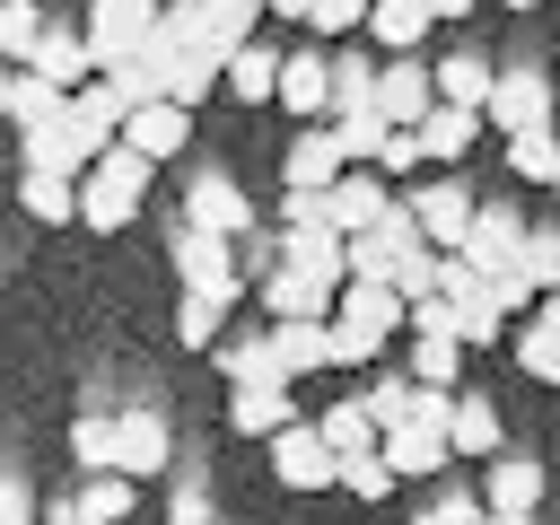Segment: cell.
Wrapping results in <instances>:
<instances>
[{
    "instance_id": "41",
    "label": "cell",
    "mask_w": 560,
    "mask_h": 525,
    "mask_svg": "<svg viewBox=\"0 0 560 525\" xmlns=\"http://www.w3.org/2000/svg\"><path fill=\"white\" fill-rule=\"evenodd\" d=\"M411 525H490V499H472V490H438Z\"/></svg>"
},
{
    "instance_id": "39",
    "label": "cell",
    "mask_w": 560,
    "mask_h": 525,
    "mask_svg": "<svg viewBox=\"0 0 560 525\" xmlns=\"http://www.w3.org/2000/svg\"><path fill=\"white\" fill-rule=\"evenodd\" d=\"M516 271H525V280H534L542 298H560V228H534V236H525V262H516Z\"/></svg>"
},
{
    "instance_id": "5",
    "label": "cell",
    "mask_w": 560,
    "mask_h": 525,
    "mask_svg": "<svg viewBox=\"0 0 560 525\" xmlns=\"http://www.w3.org/2000/svg\"><path fill=\"white\" fill-rule=\"evenodd\" d=\"M341 175H350V158H341V140H332V122H306V131L289 140V158H280V192H306V201H332Z\"/></svg>"
},
{
    "instance_id": "10",
    "label": "cell",
    "mask_w": 560,
    "mask_h": 525,
    "mask_svg": "<svg viewBox=\"0 0 560 525\" xmlns=\"http://www.w3.org/2000/svg\"><path fill=\"white\" fill-rule=\"evenodd\" d=\"M18 166H26V175L88 184V175H96V149H88V140L70 131V114H61V122H44V131H26V140H18Z\"/></svg>"
},
{
    "instance_id": "25",
    "label": "cell",
    "mask_w": 560,
    "mask_h": 525,
    "mask_svg": "<svg viewBox=\"0 0 560 525\" xmlns=\"http://www.w3.org/2000/svg\"><path fill=\"white\" fill-rule=\"evenodd\" d=\"M280 70H289V52L245 44V52L228 61V96H236V105H280Z\"/></svg>"
},
{
    "instance_id": "1",
    "label": "cell",
    "mask_w": 560,
    "mask_h": 525,
    "mask_svg": "<svg viewBox=\"0 0 560 525\" xmlns=\"http://www.w3.org/2000/svg\"><path fill=\"white\" fill-rule=\"evenodd\" d=\"M166 35V0H88V52H96V79H122L158 52Z\"/></svg>"
},
{
    "instance_id": "4",
    "label": "cell",
    "mask_w": 560,
    "mask_h": 525,
    "mask_svg": "<svg viewBox=\"0 0 560 525\" xmlns=\"http://www.w3.org/2000/svg\"><path fill=\"white\" fill-rule=\"evenodd\" d=\"M402 201H411V219H420V236H429L438 254H464V236H472V219H481V192H472V184L438 175V184H411Z\"/></svg>"
},
{
    "instance_id": "16",
    "label": "cell",
    "mask_w": 560,
    "mask_h": 525,
    "mask_svg": "<svg viewBox=\"0 0 560 525\" xmlns=\"http://www.w3.org/2000/svg\"><path fill=\"white\" fill-rule=\"evenodd\" d=\"M429 26H438V9H429V0H376V9H368V44H376L385 61H420Z\"/></svg>"
},
{
    "instance_id": "42",
    "label": "cell",
    "mask_w": 560,
    "mask_h": 525,
    "mask_svg": "<svg viewBox=\"0 0 560 525\" xmlns=\"http://www.w3.org/2000/svg\"><path fill=\"white\" fill-rule=\"evenodd\" d=\"M368 9H376V0H315V18H306V26H315L324 44H341V35H359V26H368Z\"/></svg>"
},
{
    "instance_id": "12",
    "label": "cell",
    "mask_w": 560,
    "mask_h": 525,
    "mask_svg": "<svg viewBox=\"0 0 560 525\" xmlns=\"http://www.w3.org/2000/svg\"><path fill=\"white\" fill-rule=\"evenodd\" d=\"M394 201H402V192H394L376 166H350V175L332 184V201H324V210H332V228H341V236H368V228H385V219H394Z\"/></svg>"
},
{
    "instance_id": "52",
    "label": "cell",
    "mask_w": 560,
    "mask_h": 525,
    "mask_svg": "<svg viewBox=\"0 0 560 525\" xmlns=\"http://www.w3.org/2000/svg\"><path fill=\"white\" fill-rule=\"evenodd\" d=\"M551 201H560V184H551Z\"/></svg>"
},
{
    "instance_id": "18",
    "label": "cell",
    "mask_w": 560,
    "mask_h": 525,
    "mask_svg": "<svg viewBox=\"0 0 560 525\" xmlns=\"http://www.w3.org/2000/svg\"><path fill=\"white\" fill-rule=\"evenodd\" d=\"M490 96H499V61L490 52H438V105L490 114Z\"/></svg>"
},
{
    "instance_id": "13",
    "label": "cell",
    "mask_w": 560,
    "mask_h": 525,
    "mask_svg": "<svg viewBox=\"0 0 560 525\" xmlns=\"http://www.w3.org/2000/svg\"><path fill=\"white\" fill-rule=\"evenodd\" d=\"M332 324H350V332L385 341V332H411V298H402L394 280H350V289H341V306H332Z\"/></svg>"
},
{
    "instance_id": "3",
    "label": "cell",
    "mask_w": 560,
    "mask_h": 525,
    "mask_svg": "<svg viewBox=\"0 0 560 525\" xmlns=\"http://www.w3.org/2000/svg\"><path fill=\"white\" fill-rule=\"evenodd\" d=\"M175 280H184V298H210V306L236 315V298H245L236 236H201V228H184V236H175Z\"/></svg>"
},
{
    "instance_id": "6",
    "label": "cell",
    "mask_w": 560,
    "mask_h": 525,
    "mask_svg": "<svg viewBox=\"0 0 560 525\" xmlns=\"http://www.w3.org/2000/svg\"><path fill=\"white\" fill-rule=\"evenodd\" d=\"M271 481H280V490H298V499L341 481V455L324 446V429H315V420H298V429H280V438H271Z\"/></svg>"
},
{
    "instance_id": "28",
    "label": "cell",
    "mask_w": 560,
    "mask_h": 525,
    "mask_svg": "<svg viewBox=\"0 0 560 525\" xmlns=\"http://www.w3.org/2000/svg\"><path fill=\"white\" fill-rule=\"evenodd\" d=\"M385 464H394L402 481L446 472V464H455V438H446V429H429V420H420V429H394V438H385Z\"/></svg>"
},
{
    "instance_id": "32",
    "label": "cell",
    "mask_w": 560,
    "mask_h": 525,
    "mask_svg": "<svg viewBox=\"0 0 560 525\" xmlns=\"http://www.w3.org/2000/svg\"><path fill=\"white\" fill-rule=\"evenodd\" d=\"M376 79H385V70H368L359 52H332V122L376 114Z\"/></svg>"
},
{
    "instance_id": "35",
    "label": "cell",
    "mask_w": 560,
    "mask_h": 525,
    "mask_svg": "<svg viewBox=\"0 0 560 525\" xmlns=\"http://www.w3.org/2000/svg\"><path fill=\"white\" fill-rule=\"evenodd\" d=\"M508 175L551 192V184H560V131H516V140H508Z\"/></svg>"
},
{
    "instance_id": "23",
    "label": "cell",
    "mask_w": 560,
    "mask_h": 525,
    "mask_svg": "<svg viewBox=\"0 0 560 525\" xmlns=\"http://www.w3.org/2000/svg\"><path fill=\"white\" fill-rule=\"evenodd\" d=\"M315 429H324V446L350 464V455H376L385 446V429H376V411H368V394H350V402H332V411H315Z\"/></svg>"
},
{
    "instance_id": "37",
    "label": "cell",
    "mask_w": 560,
    "mask_h": 525,
    "mask_svg": "<svg viewBox=\"0 0 560 525\" xmlns=\"http://www.w3.org/2000/svg\"><path fill=\"white\" fill-rule=\"evenodd\" d=\"M219 332H228V306H210V298H175V341H184V350H210V359H219V350H228Z\"/></svg>"
},
{
    "instance_id": "34",
    "label": "cell",
    "mask_w": 560,
    "mask_h": 525,
    "mask_svg": "<svg viewBox=\"0 0 560 525\" xmlns=\"http://www.w3.org/2000/svg\"><path fill=\"white\" fill-rule=\"evenodd\" d=\"M131 508H140V481H122V472H88L79 481V516L88 525H122Z\"/></svg>"
},
{
    "instance_id": "47",
    "label": "cell",
    "mask_w": 560,
    "mask_h": 525,
    "mask_svg": "<svg viewBox=\"0 0 560 525\" xmlns=\"http://www.w3.org/2000/svg\"><path fill=\"white\" fill-rule=\"evenodd\" d=\"M262 9H271V18H298V26L315 18V0H262Z\"/></svg>"
},
{
    "instance_id": "7",
    "label": "cell",
    "mask_w": 560,
    "mask_h": 525,
    "mask_svg": "<svg viewBox=\"0 0 560 525\" xmlns=\"http://www.w3.org/2000/svg\"><path fill=\"white\" fill-rule=\"evenodd\" d=\"M490 122L516 140V131H560V96H551V79L534 70V61H516V70H499V96H490Z\"/></svg>"
},
{
    "instance_id": "48",
    "label": "cell",
    "mask_w": 560,
    "mask_h": 525,
    "mask_svg": "<svg viewBox=\"0 0 560 525\" xmlns=\"http://www.w3.org/2000/svg\"><path fill=\"white\" fill-rule=\"evenodd\" d=\"M44 525H88V516H79V499H61V508H44Z\"/></svg>"
},
{
    "instance_id": "17",
    "label": "cell",
    "mask_w": 560,
    "mask_h": 525,
    "mask_svg": "<svg viewBox=\"0 0 560 525\" xmlns=\"http://www.w3.org/2000/svg\"><path fill=\"white\" fill-rule=\"evenodd\" d=\"M262 306H271V324H332V289H315L306 271H289V262H271L262 271Z\"/></svg>"
},
{
    "instance_id": "43",
    "label": "cell",
    "mask_w": 560,
    "mask_h": 525,
    "mask_svg": "<svg viewBox=\"0 0 560 525\" xmlns=\"http://www.w3.org/2000/svg\"><path fill=\"white\" fill-rule=\"evenodd\" d=\"M411 166H429V149H420V131H394V140H385V158H376V175L394 184V175H411Z\"/></svg>"
},
{
    "instance_id": "19",
    "label": "cell",
    "mask_w": 560,
    "mask_h": 525,
    "mask_svg": "<svg viewBox=\"0 0 560 525\" xmlns=\"http://www.w3.org/2000/svg\"><path fill=\"white\" fill-rule=\"evenodd\" d=\"M122 149H140L149 166H166V158L192 149V114H184V105H140V114L122 122Z\"/></svg>"
},
{
    "instance_id": "50",
    "label": "cell",
    "mask_w": 560,
    "mask_h": 525,
    "mask_svg": "<svg viewBox=\"0 0 560 525\" xmlns=\"http://www.w3.org/2000/svg\"><path fill=\"white\" fill-rule=\"evenodd\" d=\"M490 525H534V516H490Z\"/></svg>"
},
{
    "instance_id": "14",
    "label": "cell",
    "mask_w": 560,
    "mask_h": 525,
    "mask_svg": "<svg viewBox=\"0 0 560 525\" xmlns=\"http://www.w3.org/2000/svg\"><path fill=\"white\" fill-rule=\"evenodd\" d=\"M280 105H289L298 131H306V122H332V52H289V70H280Z\"/></svg>"
},
{
    "instance_id": "49",
    "label": "cell",
    "mask_w": 560,
    "mask_h": 525,
    "mask_svg": "<svg viewBox=\"0 0 560 525\" xmlns=\"http://www.w3.org/2000/svg\"><path fill=\"white\" fill-rule=\"evenodd\" d=\"M429 9H438V18H472L481 0H429Z\"/></svg>"
},
{
    "instance_id": "44",
    "label": "cell",
    "mask_w": 560,
    "mask_h": 525,
    "mask_svg": "<svg viewBox=\"0 0 560 525\" xmlns=\"http://www.w3.org/2000/svg\"><path fill=\"white\" fill-rule=\"evenodd\" d=\"M0 525H44V516H35V490H26V472H9V481H0Z\"/></svg>"
},
{
    "instance_id": "15",
    "label": "cell",
    "mask_w": 560,
    "mask_h": 525,
    "mask_svg": "<svg viewBox=\"0 0 560 525\" xmlns=\"http://www.w3.org/2000/svg\"><path fill=\"white\" fill-rule=\"evenodd\" d=\"M166 455H175V429H166V411L158 402H131L122 411V481H149V472H166Z\"/></svg>"
},
{
    "instance_id": "20",
    "label": "cell",
    "mask_w": 560,
    "mask_h": 525,
    "mask_svg": "<svg viewBox=\"0 0 560 525\" xmlns=\"http://www.w3.org/2000/svg\"><path fill=\"white\" fill-rule=\"evenodd\" d=\"M228 429H245V438L298 429V385H245V394H228Z\"/></svg>"
},
{
    "instance_id": "46",
    "label": "cell",
    "mask_w": 560,
    "mask_h": 525,
    "mask_svg": "<svg viewBox=\"0 0 560 525\" xmlns=\"http://www.w3.org/2000/svg\"><path fill=\"white\" fill-rule=\"evenodd\" d=\"M166 525H210V499H201V490H175V508H166Z\"/></svg>"
},
{
    "instance_id": "2",
    "label": "cell",
    "mask_w": 560,
    "mask_h": 525,
    "mask_svg": "<svg viewBox=\"0 0 560 525\" xmlns=\"http://www.w3.org/2000/svg\"><path fill=\"white\" fill-rule=\"evenodd\" d=\"M149 158L140 149H114V158H96V175L79 184V219H88V236H122L131 219H140V201H149Z\"/></svg>"
},
{
    "instance_id": "45",
    "label": "cell",
    "mask_w": 560,
    "mask_h": 525,
    "mask_svg": "<svg viewBox=\"0 0 560 525\" xmlns=\"http://www.w3.org/2000/svg\"><path fill=\"white\" fill-rule=\"evenodd\" d=\"M385 341H368V332H350V324H332V368H368Z\"/></svg>"
},
{
    "instance_id": "26",
    "label": "cell",
    "mask_w": 560,
    "mask_h": 525,
    "mask_svg": "<svg viewBox=\"0 0 560 525\" xmlns=\"http://www.w3.org/2000/svg\"><path fill=\"white\" fill-rule=\"evenodd\" d=\"M481 131H490V114H464V105H438V114L420 122V149H429V166L446 175V166H455V158H464V149L481 140Z\"/></svg>"
},
{
    "instance_id": "24",
    "label": "cell",
    "mask_w": 560,
    "mask_h": 525,
    "mask_svg": "<svg viewBox=\"0 0 560 525\" xmlns=\"http://www.w3.org/2000/svg\"><path fill=\"white\" fill-rule=\"evenodd\" d=\"M481 499H490V516H534V499H542V464L499 455V464L481 472Z\"/></svg>"
},
{
    "instance_id": "33",
    "label": "cell",
    "mask_w": 560,
    "mask_h": 525,
    "mask_svg": "<svg viewBox=\"0 0 560 525\" xmlns=\"http://www.w3.org/2000/svg\"><path fill=\"white\" fill-rule=\"evenodd\" d=\"M455 368H464V341H455V332H420V341H411V376H420L429 394H464Z\"/></svg>"
},
{
    "instance_id": "21",
    "label": "cell",
    "mask_w": 560,
    "mask_h": 525,
    "mask_svg": "<svg viewBox=\"0 0 560 525\" xmlns=\"http://www.w3.org/2000/svg\"><path fill=\"white\" fill-rule=\"evenodd\" d=\"M0 114H9V122H18V140H26V131H44V122H61V114H70V96H61L52 79H35V70H9Z\"/></svg>"
},
{
    "instance_id": "9",
    "label": "cell",
    "mask_w": 560,
    "mask_h": 525,
    "mask_svg": "<svg viewBox=\"0 0 560 525\" xmlns=\"http://www.w3.org/2000/svg\"><path fill=\"white\" fill-rule=\"evenodd\" d=\"M376 114H385L394 131H420V122L438 114V70H429V61H385V79H376Z\"/></svg>"
},
{
    "instance_id": "22",
    "label": "cell",
    "mask_w": 560,
    "mask_h": 525,
    "mask_svg": "<svg viewBox=\"0 0 560 525\" xmlns=\"http://www.w3.org/2000/svg\"><path fill=\"white\" fill-rule=\"evenodd\" d=\"M219 376H228V394H245V385H289V368H280V341H271V332L228 341V350H219Z\"/></svg>"
},
{
    "instance_id": "36",
    "label": "cell",
    "mask_w": 560,
    "mask_h": 525,
    "mask_svg": "<svg viewBox=\"0 0 560 525\" xmlns=\"http://www.w3.org/2000/svg\"><path fill=\"white\" fill-rule=\"evenodd\" d=\"M18 201H26V219H44V228L79 219V184H61V175H18Z\"/></svg>"
},
{
    "instance_id": "30",
    "label": "cell",
    "mask_w": 560,
    "mask_h": 525,
    "mask_svg": "<svg viewBox=\"0 0 560 525\" xmlns=\"http://www.w3.org/2000/svg\"><path fill=\"white\" fill-rule=\"evenodd\" d=\"M254 18H271V9H262V0H201V35H210L228 61H236L245 44H262V35H254Z\"/></svg>"
},
{
    "instance_id": "51",
    "label": "cell",
    "mask_w": 560,
    "mask_h": 525,
    "mask_svg": "<svg viewBox=\"0 0 560 525\" xmlns=\"http://www.w3.org/2000/svg\"><path fill=\"white\" fill-rule=\"evenodd\" d=\"M508 9H542V0H508Z\"/></svg>"
},
{
    "instance_id": "11",
    "label": "cell",
    "mask_w": 560,
    "mask_h": 525,
    "mask_svg": "<svg viewBox=\"0 0 560 525\" xmlns=\"http://www.w3.org/2000/svg\"><path fill=\"white\" fill-rule=\"evenodd\" d=\"M184 228H201V236H245V228H254V201L210 166V175L184 184Z\"/></svg>"
},
{
    "instance_id": "29",
    "label": "cell",
    "mask_w": 560,
    "mask_h": 525,
    "mask_svg": "<svg viewBox=\"0 0 560 525\" xmlns=\"http://www.w3.org/2000/svg\"><path fill=\"white\" fill-rule=\"evenodd\" d=\"M446 438H455V455H490V464H499V402H490V394H455Z\"/></svg>"
},
{
    "instance_id": "40",
    "label": "cell",
    "mask_w": 560,
    "mask_h": 525,
    "mask_svg": "<svg viewBox=\"0 0 560 525\" xmlns=\"http://www.w3.org/2000/svg\"><path fill=\"white\" fill-rule=\"evenodd\" d=\"M394 481H402V472L385 464V446H376V455H350V464H341V490H350V499H385Z\"/></svg>"
},
{
    "instance_id": "38",
    "label": "cell",
    "mask_w": 560,
    "mask_h": 525,
    "mask_svg": "<svg viewBox=\"0 0 560 525\" xmlns=\"http://www.w3.org/2000/svg\"><path fill=\"white\" fill-rule=\"evenodd\" d=\"M44 35H52V26L35 18V0H9V9H0V52H9V70H26Z\"/></svg>"
},
{
    "instance_id": "8",
    "label": "cell",
    "mask_w": 560,
    "mask_h": 525,
    "mask_svg": "<svg viewBox=\"0 0 560 525\" xmlns=\"http://www.w3.org/2000/svg\"><path fill=\"white\" fill-rule=\"evenodd\" d=\"M525 219H516V201H481V219H472V236H464V262L481 271V280H508L516 262H525Z\"/></svg>"
},
{
    "instance_id": "27",
    "label": "cell",
    "mask_w": 560,
    "mask_h": 525,
    "mask_svg": "<svg viewBox=\"0 0 560 525\" xmlns=\"http://www.w3.org/2000/svg\"><path fill=\"white\" fill-rule=\"evenodd\" d=\"M70 455H79V481L88 472H114L122 464V411H79L70 420Z\"/></svg>"
},
{
    "instance_id": "31",
    "label": "cell",
    "mask_w": 560,
    "mask_h": 525,
    "mask_svg": "<svg viewBox=\"0 0 560 525\" xmlns=\"http://www.w3.org/2000/svg\"><path fill=\"white\" fill-rule=\"evenodd\" d=\"M271 341H280L289 385H298V376H315V368H332V324H271Z\"/></svg>"
}]
</instances>
